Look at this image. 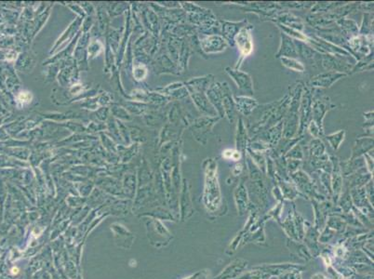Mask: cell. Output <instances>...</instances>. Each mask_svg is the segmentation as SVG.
<instances>
[{"label": "cell", "instance_id": "6da1fadb", "mask_svg": "<svg viewBox=\"0 0 374 279\" xmlns=\"http://www.w3.org/2000/svg\"><path fill=\"white\" fill-rule=\"evenodd\" d=\"M252 27L244 26L240 31L238 32L234 42L237 44L238 50L240 52V59L237 62V64L235 69H238L241 66V62L244 61L245 58L252 54L253 50V42H252Z\"/></svg>", "mask_w": 374, "mask_h": 279}, {"label": "cell", "instance_id": "7a4b0ae2", "mask_svg": "<svg viewBox=\"0 0 374 279\" xmlns=\"http://www.w3.org/2000/svg\"><path fill=\"white\" fill-rule=\"evenodd\" d=\"M312 101V94L307 89H305L302 93L299 108V132L297 134L299 136L305 133L309 122L311 121Z\"/></svg>", "mask_w": 374, "mask_h": 279}, {"label": "cell", "instance_id": "3957f363", "mask_svg": "<svg viewBox=\"0 0 374 279\" xmlns=\"http://www.w3.org/2000/svg\"><path fill=\"white\" fill-rule=\"evenodd\" d=\"M221 118L219 116H203L199 118L195 122V129L193 132H195L196 139L199 140L200 143L206 144L208 136L211 134V132L214 129V125L216 124Z\"/></svg>", "mask_w": 374, "mask_h": 279}, {"label": "cell", "instance_id": "277c9868", "mask_svg": "<svg viewBox=\"0 0 374 279\" xmlns=\"http://www.w3.org/2000/svg\"><path fill=\"white\" fill-rule=\"evenodd\" d=\"M332 107H334V105L331 103V101L328 97H324V98L312 101L311 121L314 124L317 125V127L321 130V132H324V129H323L324 117L326 116L327 112Z\"/></svg>", "mask_w": 374, "mask_h": 279}, {"label": "cell", "instance_id": "5b68a950", "mask_svg": "<svg viewBox=\"0 0 374 279\" xmlns=\"http://www.w3.org/2000/svg\"><path fill=\"white\" fill-rule=\"evenodd\" d=\"M225 72L229 75L232 79L235 81L236 85L237 86V89L243 93L249 95H253L254 90H253V82H252V77L241 70L235 69L231 67H226Z\"/></svg>", "mask_w": 374, "mask_h": 279}, {"label": "cell", "instance_id": "8992f818", "mask_svg": "<svg viewBox=\"0 0 374 279\" xmlns=\"http://www.w3.org/2000/svg\"><path fill=\"white\" fill-rule=\"evenodd\" d=\"M200 47L207 54H214L223 51L227 46L228 42L220 35H210L201 39Z\"/></svg>", "mask_w": 374, "mask_h": 279}, {"label": "cell", "instance_id": "52a82bcc", "mask_svg": "<svg viewBox=\"0 0 374 279\" xmlns=\"http://www.w3.org/2000/svg\"><path fill=\"white\" fill-rule=\"evenodd\" d=\"M340 56V55H339ZM337 55L332 54H322L321 58V66L324 69L328 71H334V72H339V73H344V74H350L351 72V64L348 62H344L342 58H340Z\"/></svg>", "mask_w": 374, "mask_h": 279}, {"label": "cell", "instance_id": "ba28073f", "mask_svg": "<svg viewBox=\"0 0 374 279\" xmlns=\"http://www.w3.org/2000/svg\"><path fill=\"white\" fill-rule=\"evenodd\" d=\"M221 94H222V107L224 111V116L228 119L229 123H233L235 119L236 114V106L234 97L232 95V92L228 83L222 82L221 83Z\"/></svg>", "mask_w": 374, "mask_h": 279}, {"label": "cell", "instance_id": "9c48e42d", "mask_svg": "<svg viewBox=\"0 0 374 279\" xmlns=\"http://www.w3.org/2000/svg\"><path fill=\"white\" fill-rule=\"evenodd\" d=\"M347 75L344 73H339L334 71H328L326 73L321 74L319 76H316L309 81V86L312 88H330L339 79Z\"/></svg>", "mask_w": 374, "mask_h": 279}, {"label": "cell", "instance_id": "30bf717a", "mask_svg": "<svg viewBox=\"0 0 374 279\" xmlns=\"http://www.w3.org/2000/svg\"><path fill=\"white\" fill-rule=\"evenodd\" d=\"M206 96L211 104L214 106L217 115L222 118L224 117V111L222 107V94H221V83L214 82L206 92Z\"/></svg>", "mask_w": 374, "mask_h": 279}, {"label": "cell", "instance_id": "8fae6325", "mask_svg": "<svg viewBox=\"0 0 374 279\" xmlns=\"http://www.w3.org/2000/svg\"><path fill=\"white\" fill-rule=\"evenodd\" d=\"M236 111L243 116H250L259 106L258 101L250 96H234Z\"/></svg>", "mask_w": 374, "mask_h": 279}, {"label": "cell", "instance_id": "7c38bea8", "mask_svg": "<svg viewBox=\"0 0 374 279\" xmlns=\"http://www.w3.org/2000/svg\"><path fill=\"white\" fill-rule=\"evenodd\" d=\"M221 24V33H222V38L225 39L228 44L232 43L231 45H234V40L235 38L244 26L247 24V21L244 20L239 23H234V22H228V21H220Z\"/></svg>", "mask_w": 374, "mask_h": 279}, {"label": "cell", "instance_id": "4fadbf2b", "mask_svg": "<svg viewBox=\"0 0 374 279\" xmlns=\"http://www.w3.org/2000/svg\"><path fill=\"white\" fill-rule=\"evenodd\" d=\"M297 47L298 56L304 58L306 61L310 62V64L319 63L321 65V58L322 54L317 51L315 48L308 46L306 43L301 41H294Z\"/></svg>", "mask_w": 374, "mask_h": 279}, {"label": "cell", "instance_id": "5bb4252c", "mask_svg": "<svg viewBox=\"0 0 374 279\" xmlns=\"http://www.w3.org/2000/svg\"><path fill=\"white\" fill-rule=\"evenodd\" d=\"M277 58L287 57V58H297V47L293 39L287 36L286 34L281 33V45L278 49V52L275 55Z\"/></svg>", "mask_w": 374, "mask_h": 279}, {"label": "cell", "instance_id": "9a60e30c", "mask_svg": "<svg viewBox=\"0 0 374 279\" xmlns=\"http://www.w3.org/2000/svg\"><path fill=\"white\" fill-rule=\"evenodd\" d=\"M262 137L263 138H259V140L267 142L271 147H275L283 137V120L265 131Z\"/></svg>", "mask_w": 374, "mask_h": 279}, {"label": "cell", "instance_id": "2e32d148", "mask_svg": "<svg viewBox=\"0 0 374 279\" xmlns=\"http://www.w3.org/2000/svg\"><path fill=\"white\" fill-rule=\"evenodd\" d=\"M193 100L195 101L197 107L199 109L200 112L205 114L206 116H218L217 112L215 111L214 106L211 104V102L207 98L206 93H193Z\"/></svg>", "mask_w": 374, "mask_h": 279}, {"label": "cell", "instance_id": "e0dca14e", "mask_svg": "<svg viewBox=\"0 0 374 279\" xmlns=\"http://www.w3.org/2000/svg\"><path fill=\"white\" fill-rule=\"evenodd\" d=\"M374 150V138H361L357 140L354 147L352 149V155L350 159L360 157L361 155L369 153Z\"/></svg>", "mask_w": 374, "mask_h": 279}, {"label": "cell", "instance_id": "ac0fdd59", "mask_svg": "<svg viewBox=\"0 0 374 279\" xmlns=\"http://www.w3.org/2000/svg\"><path fill=\"white\" fill-rule=\"evenodd\" d=\"M249 146V135L242 118L238 119L237 136H236V150L238 152H243Z\"/></svg>", "mask_w": 374, "mask_h": 279}, {"label": "cell", "instance_id": "d6986e66", "mask_svg": "<svg viewBox=\"0 0 374 279\" xmlns=\"http://www.w3.org/2000/svg\"><path fill=\"white\" fill-rule=\"evenodd\" d=\"M214 82V77L213 75L205 76L202 78H195L191 80L188 84L192 89V93H206L208 89Z\"/></svg>", "mask_w": 374, "mask_h": 279}, {"label": "cell", "instance_id": "ffe728a7", "mask_svg": "<svg viewBox=\"0 0 374 279\" xmlns=\"http://www.w3.org/2000/svg\"><path fill=\"white\" fill-rule=\"evenodd\" d=\"M326 148L321 139L314 138L309 143V153L311 157H321L325 155Z\"/></svg>", "mask_w": 374, "mask_h": 279}, {"label": "cell", "instance_id": "44dd1931", "mask_svg": "<svg viewBox=\"0 0 374 279\" xmlns=\"http://www.w3.org/2000/svg\"><path fill=\"white\" fill-rule=\"evenodd\" d=\"M336 23H338L344 33L346 34H352V39L357 37L358 36V33H359V27H358V24L355 23L354 21L352 20H346V19H339Z\"/></svg>", "mask_w": 374, "mask_h": 279}, {"label": "cell", "instance_id": "7402d4cb", "mask_svg": "<svg viewBox=\"0 0 374 279\" xmlns=\"http://www.w3.org/2000/svg\"><path fill=\"white\" fill-rule=\"evenodd\" d=\"M280 62H281L282 65H284L285 67H287L288 69L295 71V72L303 73V72H305V70H306V67H305V65L303 64V62L298 61L297 59H295V58L281 57V58H280Z\"/></svg>", "mask_w": 374, "mask_h": 279}, {"label": "cell", "instance_id": "603a6c76", "mask_svg": "<svg viewBox=\"0 0 374 279\" xmlns=\"http://www.w3.org/2000/svg\"><path fill=\"white\" fill-rule=\"evenodd\" d=\"M344 138H345V132L344 131H339L335 133H332V134H329V135L326 136V140H328V144L330 145V147L335 151L340 148L342 142L344 141Z\"/></svg>", "mask_w": 374, "mask_h": 279}, {"label": "cell", "instance_id": "cb8c5ba5", "mask_svg": "<svg viewBox=\"0 0 374 279\" xmlns=\"http://www.w3.org/2000/svg\"><path fill=\"white\" fill-rule=\"evenodd\" d=\"M286 159H295V160H303L304 159V151L302 149L301 144L296 143L290 151L284 155Z\"/></svg>", "mask_w": 374, "mask_h": 279}, {"label": "cell", "instance_id": "d4e9b609", "mask_svg": "<svg viewBox=\"0 0 374 279\" xmlns=\"http://www.w3.org/2000/svg\"><path fill=\"white\" fill-rule=\"evenodd\" d=\"M234 153H235V150L226 149L224 152H222V157H224L225 159H232Z\"/></svg>", "mask_w": 374, "mask_h": 279}]
</instances>
